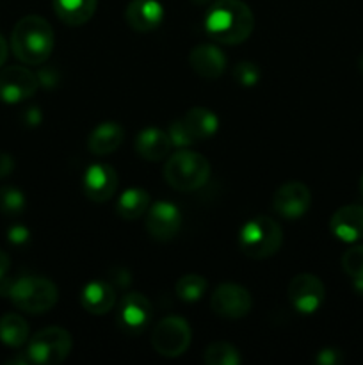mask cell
<instances>
[{
  "label": "cell",
  "instance_id": "obj_1",
  "mask_svg": "<svg viewBox=\"0 0 363 365\" xmlns=\"http://www.w3.org/2000/svg\"><path fill=\"white\" fill-rule=\"evenodd\" d=\"M205 31L221 45H241L255 31V14L242 0H216L206 11Z\"/></svg>",
  "mask_w": 363,
  "mask_h": 365
},
{
  "label": "cell",
  "instance_id": "obj_2",
  "mask_svg": "<svg viewBox=\"0 0 363 365\" xmlns=\"http://www.w3.org/2000/svg\"><path fill=\"white\" fill-rule=\"evenodd\" d=\"M56 34L43 16L28 14L18 20L11 34L13 53L28 66H39L52 56Z\"/></svg>",
  "mask_w": 363,
  "mask_h": 365
},
{
  "label": "cell",
  "instance_id": "obj_3",
  "mask_svg": "<svg viewBox=\"0 0 363 365\" xmlns=\"http://www.w3.org/2000/svg\"><path fill=\"white\" fill-rule=\"evenodd\" d=\"M283 245V230L267 216H256L246 221L238 230V246L246 257L255 260L276 255Z\"/></svg>",
  "mask_w": 363,
  "mask_h": 365
},
{
  "label": "cell",
  "instance_id": "obj_4",
  "mask_svg": "<svg viewBox=\"0 0 363 365\" xmlns=\"http://www.w3.org/2000/svg\"><path fill=\"white\" fill-rule=\"evenodd\" d=\"M210 177V163L198 152L180 148L171 153L164 166V178L177 191H196L206 184Z\"/></svg>",
  "mask_w": 363,
  "mask_h": 365
},
{
  "label": "cell",
  "instance_id": "obj_5",
  "mask_svg": "<svg viewBox=\"0 0 363 365\" xmlns=\"http://www.w3.org/2000/svg\"><path fill=\"white\" fill-rule=\"evenodd\" d=\"M14 307L23 312L38 316L56 307L59 299V291L53 282L43 277H23L11 282L9 294Z\"/></svg>",
  "mask_w": 363,
  "mask_h": 365
},
{
  "label": "cell",
  "instance_id": "obj_6",
  "mask_svg": "<svg viewBox=\"0 0 363 365\" xmlns=\"http://www.w3.org/2000/svg\"><path fill=\"white\" fill-rule=\"evenodd\" d=\"M73 341L70 331L59 327L43 328L28 341L27 355L28 364L38 365H56L64 362L70 356Z\"/></svg>",
  "mask_w": 363,
  "mask_h": 365
},
{
  "label": "cell",
  "instance_id": "obj_7",
  "mask_svg": "<svg viewBox=\"0 0 363 365\" xmlns=\"http://www.w3.org/2000/svg\"><path fill=\"white\" fill-rule=\"evenodd\" d=\"M192 331L184 317L169 316L155 324L152 335V346L159 355L166 359H177L184 355L191 346Z\"/></svg>",
  "mask_w": 363,
  "mask_h": 365
},
{
  "label": "cell",
  "instance_id": "obj_8",
  "mask_svg": "<svg viewBox=\"0 0 363 365\" xmlns=\"http://www.w3.org/2000/svg\"><path fill=\"white\" fill-rule=\"evenodd\" d=\"M210 307L214 314L224 319H242L251 312L253 298L246 287L226 282V284L217 285L216 291L212 292Z\"/></svg>",
  "mask_w": 363,
  "mask_h": 365
},
{
  "label": "cell",
  "instance_id": "obj_9",
  "mask_svg": "<svg viewBox=\"0 0 363 365\" xmlns=\"http://www.w3.org/2000/svg\"><path fill=\"white\" fill-rule=\"evenodd\" d=\"M39 78L25 66H7L0 70V100L4 103H20L36 95Z\"/></svg>",
  "mask_w": 363,
  "mask_h": 365
},
{
  "label": "cell",
  "instance_id": "obj_10",
  "mask_svg": "<svg viewBox=\"0 0 363 365\" xmlns=\"http://www.w3.org/2000/svg\"><path fill=\"white\" fill-rule=\"evenodd\" d=\"M292 307L301 314H313L326 299V287L319 277L310 273L295 274L287 289Z\"/></svg>",
  "mask_w": 363,
  "mask_h": 365
},
{
  "label": "cell",
  "instance_id": "obj_11",
  "mask_svg": "<svg viewBox=\"0 0 363 365\" xmlns=\"http://www.w3.org/2000/svg\"><path fill=\"white\" fill-rule=\"evenodd\" d=\"M182 228V212L174 203L159 200L146 210V230L159 242L173 241Z\"/></svg>",
  "mask_w": 363,
  "mask_h": 365
},
{
  "label": "cell",
  "instance_id": "obj_12",
  "mask_svg": "<svg viewBox=\"0 0 363 365\" xmlns=\"http://www.w3.org/2000/svg\"><path fill=\"white\" fill-rule=\"evenodd\" d=\"M312 205V192L302 182L292 180L278 187L273 196V207L285 220H298L308 212Z\"/></svg>",
  "mask_w": 363,
  "mask_h": 365
},
{
  "label": "cell",
  "instance_id": "obj_13",
  "mask_svg": "<svg viewBox=\"0 0 363 365\" xmlns=\"http://www.w3.org/2000/svg\"><path fill=\"white\" fill-rule=\"evenodd\" d=\"M153 317L149 299L141 292H128L121 298L117 309V323L127 334H141Z\"/></svg>",
  "mask_w": 363,
  "mask_h": 365
},
{
  "label": "cell",
  "instance_id": "obj_14",
  "mask_svg": "<svg viewBox=\"0 0 363 365\" xmlns=\"http://www.w3.org/2000/svg\"><path fill=\"white\" fill-rule=\"evenodd\" d=\"M117 185H120V180H117L116 170L107 164H91L82 177L84 195L96 203L109 202L116 195Z\"/></svg>",
  "mask_w": 363,
  "mask_h": 365
},
{
  "label": "cell",
  "instance_id": "obj_15",
  "mask_svg": "<svg viewBox=\"0 0 363 365\" xmlns=\"http://www.w3.org/2000/svg\"><path fill=\"white\" fill-rule=\"evenodd\" d=\"M164 7L159 0H132L125 9V20L135 32H152L164 21Z\"/></svg>",
  "mask_w": 363,
  "mask_h": 365
},
{
  "label": "cell",
  "instance_id": "obj_16",
  "mask_svg": "<svg viewBox=\"0 0 363 365\" xmlns=\"http://www.w3.org/2000/svg\"><path fill=\"white\" fill-rule=\"evenodd\" d=\"M226 56L216 45H198L189 53V64L201 78H219L226 70Z\"/></svg>",
  "mask_w": 363,
  "mask_h": 365
},
{
  "label": "cell",
  "instance_id": "obj_17",
  "mask_svg": "<svg viewBox=\"0 0 363 365\" xmlns=\"http://www.w3.org/2000/svg\"><path fill=\"white\" fill-rule=\"evenodd\" d=\"M330 228L337 239L344 242H356L363 239V207L344 205L330 220Z\"/></svg>",
  "mask_w": 363,
  "mask_h": 365
},
{
  "label": "cell",
  "instance_id": "obj_18",
  "mask_svg": "<svg viewBox=\"0 0 363 365\" xmlns=\"http://www.w3.org/2000/svg\"><path fill=\"white\" fill-rule=\"evenodd\" d=\"M171 148L173 145H171L169 134L157 127L142 128L135 138V152L149 163H159V160L166 159Z\"/></svg>",
  "mask_w": 363,
  "mask_h": 365
},
{
  "label": "cell",
  "instance_id": "obj_19",
  "mask_svg": "<svg viewBox=\"0 0 363 365\" xmlns=\"http://www.w3.org/2000/svg\"><path fill=\"white\" fill-rule=\"evenodd\" d=\"M80 305L85 312L93 316H103L116 305L114 287L103 280H93L80 291Z\"/></svg>",
  "mask_w": 363,
  "mask_h": 365
},
{
  "label": "cell",
  "instance_id": "obj_20",
  "mask_svg": "<svg viewBox=\"0 0 363 365\" xmlns=\"http://www.w3.org/2000/svg\"><path fill=\"white\" fill-rule=\"evenodd\" d=\"M125 139V128L117 121H103L96 125L88 138L89 152L95 155H109L116 152Z\"/></svg>",
  "mask_w": 363,
  "mask_h": 365
},
{
  "label": "cell",
  "instance_id": "obj_21",
  "mask_svg": "<svg viewBox=\"0 0 363 365\" xmlns=\"http://www.w3.org/2000/svg\"><path fill=\"white\" fill-rule=\"evenodd\" d=\"M182 123H184L187 134L191 135L192 143L210 139L219 128V120L206 107H192V109H189L182 118Z\"/></svg>",
  "mask_w": 363,
  "mask_h": 365
},
{
  "label": "cell",
  "instance_id": "obj_22",
  "mask_svg": "<svg viewBox=\"0 0 363 365\" xmlns=\"http://www.w3.org/2000/svg\"><path fill=\"white\" fill-rule=\"evenodd\" d=\"M52 6L63 24L78 27L91 20L98 0H52Z\"/></svg>",
  "mask_w": 363,
  "mask_h": 365
},
{
  "label": "cell",
  "instance_id": "obj_23",
  "mask_svg": "<svg viewBox=\"0 0 363 365\" xmlns=\"http://www.w3.org/2000/svg\"><path fill=\"white\" fill-rule=\"evenodd\" d=\"M149 207L148 191L141 187H128L127 191L121 192L120 200L116 203V210L120 217L127 221H135L146 214Z\"/></svg>",
  "mask_w": 363,
  "mask_h": 365
},
{
  "label": "cell",
  "instance_id": "obj_24",
  "mask_svg": "<svg viewBox=\"0 0 363 365\" xmlns=\"http://www.w3.org/2000/svg\"><path fill=\"white\" fill-rule=\"evenodd\" d=\"M28 341V324L18 314L0 317V342L7 348H21Z\"/></svg>",
  "mask_w": 363,
  "mask_h": 365
},
{
  "label": "cell",
  "instance_id": "obj_25",
  "mask_svg": "<svg viewBox=\"0 0 363 365\" xmlns=\"http://www.w3.org/2000/svg\"><path fill=\"white\" fill-rule=\"evenodd\" d=\"M203 360L206 365H238L242 362V356L235 346L230 342H212L206 346L203 353Z\"/></svg>",
  "mask_w": 363,
  "mask_h": 365
},
{
  "label": "cell",
  "instance_id": "obj_26",
  "mask_svg": "<svg viewBox=\"0 0 363 365\" xmlns=\"http://www.w3.org/2000/svg\"><path fill=\"white\" fill-rule=\"evenodd\" d=\"M206 287H209V284H206L205 277H201V274H185V277H182L177 282L174 291H177L180 299H184L187 303H194L203 298V294L206 292Z\"/></svg>",
  "mask_w": 363,
  "mask_h": 365
},
{
  "label": "cell",
  "instance_id": "obj_27",
  "mask_svg": "<svg viewBox=\"0 0 363 365\" xmlns=\"http://www.w3.org/2000/svg\"><path fill=\"white\" fill-rule=\"evenodd\" d=\"M27 200L20 189L13 187V185H4L0 187V212L6 216H18L23 212Z\"/></svg>",
  "mask_w": 363,
  "mask_h": 365
},
{
  "label": "cell",
  "instance_id": "obj_28",
  "mask_svg": "<svg viewBox=\"0 0 363 365\" xmlns=\"http://www.w3.org/2000/svg\"><path fill=\"white\" fill-rule=\"evenodd\" d=\"M342 267L352 280L363 278V245L352 246L342 257Z\"/></svg>",
  "mask_w": 363,
  "mask_h": 365
},
{
  "label": "cell",
  "instance_id": "obj_29",
  "mask_svg": "<svg viewBox=\"0 0 363 365\" xmlns=\"http://www.w3.org/2000/svg\"><path fill=\"white\" fill-rule=\"evenodd\" d=\"M233 78L241 86L246 88H251V86L258 84L260 81V68L255 63H249V61H242L237 66L233 68Z\"/></svg>",
  "mask_w": 363,
  "mask_h": 365
},
{
  "label": "cell",
  "instance_id": "obj_30",
  "mask_svg": "<svg viewBox=\"0 0 363 365\" xmlns=\"http://www.w3.org/2000/svg\"><path fill=\"white\" fill-rule=\"evenodd\" d=\"M167 134H169L171 145H173L174 148H185V146L192 145L191 135H189L187 130H185L182 120L173 121V123L169 125V128H167Z\"/></svg>",
  "mask_w": 363,
  "mask_h": 365
},
{
  "label": "cell",
  "instance_id": "obj_31",
  "mask_svg": "<svg viewBox=\"0 0 363 365\" xmlns=\"http://www.w3.org/2000/svg\"><path fill=\"white\" fill-rule=\"evenodd\" d=\"M7 239H9L11 245L23 246L27 245L28 239H31V232L25 227H21V225H14V227H11L9 230H7Z\"/></svg>",
  "mask_w": 363,
  "mask_h": 365
},
{
  "label": "cell",
  "instance_id": "obj_32",
  "mask_svg": "<svg viewBox=\"0 0 363 365\" xmlns=\"http://www.w3.org/2000/svg\"><path fill=\"white\" fill-rule=\"evenodd\" d=\"M317 362L322 365H337L342 362V353L333 348L320 349L319 355H317Z\"/></svg>",
  "mask_w": 363,
  "mask_h": 365
},
{
  "label": "cell",
  "instance_id": "obj_33",
  "mask_svg": "<svg viewBox=\"0 0 363 365\" xmlns=\"http://www.w3.org/2000/svg\"><path fill=\"white\" fill-rule=\"evenodd\" d=\"M14 170V160L9 153L0 152V178L7 177Z\"/></svg>",
  "mask_w": 363,
  "mask_h": 365
},
{
  "label": "cell",
  "instance_id": "obj_34",
  "mask_svg": "<svg viewBox=\"0 0 363 365\" xmlns=\"http://www.w3.org/2000/svg\"><path fill=\"white\" fill-rule=\"evenodd\" d=\"M9 267H11L9 255H7L6 252H2V250H0V280H4V278H6Z\"/></svg>",
  "mask_w": 363,
  "mask_h": 365
},
{
  "label": "cell",
  "instance_id": "obj_35",
  "mask_svg": "<svg viewBox=\"0 0 363 365\" xmlns=\"http://www.w3.org/2000/svg\"><path fill=\"white\" fill-rule=\"evenodd\" d=\"M39 120H41V114H39L38 107H31V109L27 110V114H25V121L31 125H36L39 123Z\"/></svg>",
  "mask_w": 363,
  "mask_h": 365
},
{
  "label": "cell",
  "instance_id": "obj_36",
  "mask_svg": "<svg viewBox=\"0 0 363 365\" xmlns=\"http://www.w3.org/2000/svg\"><path fill=\"white\" fill-rule=\"evenodd\" d=\"M7 52H9V48H7V41L4 39V36L0 34V68H2L4 63H6Z\"/></svg>",
  "mask_w": 363,
  "mask_h": 365
},
{
  "label": "cell",
  "instance_id": "obj_37",
  "mask_svg": "<svg viewBox=\"0 0 363 365\" xmlns=\"http://www.w3.org/2000/svg\"><path fill=\"white\" fill-rule=\"evenodd\" d=\"M352 282H354L356 291H358L359 294H363V278H362V280H352Z\"/></svg>",
  "mask_w": 363,
  "mask_h": 365
},
{
  "label": "cell",
  "instance_id": "obj_38",
  "mask_svg": "<svg viewBox=\"0 0 363 365\" xmlns=\"http://www.w3.org/2000/svg\"><path fill=\"white\" fill-rule=\"evenodd\" d=\"M359 71H362V73H363V56L359 57Z\"/></svg>",
  "mask_w": 363,
  "mask_h": 365
},
{
  "label": "cell",
  "instance_id": "obj_39",
  "mask_svg": "<svg viewBox=\"0 0 363 365\" xmlns=\"http://www.w3.org/2000/svg\"><path fill=\"white\" fill-rule=\"evenodd\" d=\"M359 189H362V195H363V175H362V180H359Z\"/></svg>",
  "mask_w": 363,
  "mask_h": 365
}]
</instances>
